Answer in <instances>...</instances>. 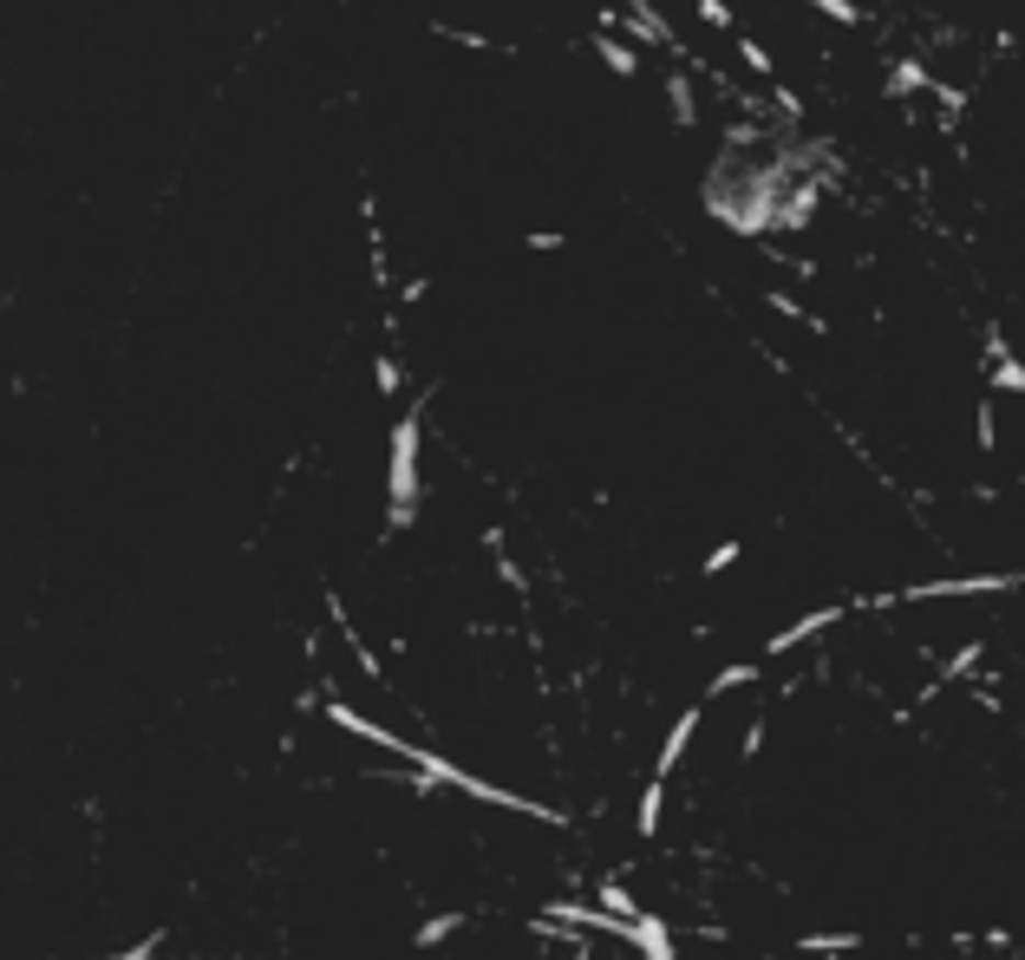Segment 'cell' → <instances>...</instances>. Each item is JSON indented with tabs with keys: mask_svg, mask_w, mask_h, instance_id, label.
Masks as SVG:
<instances>
[{
	"mask_svg": "<svg viewBox=\"0 0 1025 960\" xmlns=\"http://www.w3.org/2000/svg\"><path fill=\"white\" fill-rule=\"evenodd\" d=\"M418 517H425V399H412L385 431V537L418 530Z\"/></svg>",
	"mask_w": 1025,
	"mask_h": 960,
	"instance_id": "obj_1",
	"label": "cell"
},
{
	"mask_svg": "<svg viewBox=\"0 0 1025 960\" xmlns=\"http://www.w3.org/2000/svg\"><path fill=\"white\" fill-rule=\"evenodd\" d=\"M856 614V601H823V608H810V614H797V621H784L777 634H770L765 647H758V660H784V654H797V647H810L816 634H830V628H843Z\"/></svg>",
	"mask_w": 1025,
	"mask_h": 960,
	"instance_id": "obj_2",
	"label": "cell"
},
{
	"mask_svg": "<svg viewBox=\"0 0 1025 960\" xmlns=\"http://www.w3.org/2000/svg\"><path fill=\"white\" fill-rule=\"evenodd\" d=\"M706 712H712V705H706V699H692V705L666 725V738H660V752H653V771H646V778H660V784H673V778H679V765H686V752H692V738H699Z\"/></svg>",
	"mask_w": 1025,
	"mask_h": 960,
	"instance_id": "obj_3",
	"label": "cell"
},
{
	"mask_svg": "<svg viewBox=\"0 0 1025 960\" xmlns=\"http://www.w3.org/2000/svg\"><path fill=\"white\" fill-rule=\"evenodd\" d=\"M856 948H869L863 928H810V935H790V955H810V960H843V955H856Z\"/></svg>",
	"mask_w": 1025,
	"mask_h": 960,
	"instance_id": "obj_4",
	"label": "cell"
},
{
	"mask_svg": "<svg viewBox=\"0 0 1025 960\" xmlns=\"http://www.w3.org/2000/svg\"><path fill=\"white\" fill-rule=\"evenodd\" d=\"M471 922H477L471 908H444V915H425V922L412 928V948H418V955H438V948H451V941H458V935H464Z\"/></svg>",
	"mask_w": 1025,
	"mask_h": 960,
	"instance_id": "obj_5",
	"label": "cell"
},
{
	"mask_svg": "<svg viewBox=\"0 0 1025 960\" xmlns=\"http://www.w3.org/2000/svg\"><path fill=\"white\" fill-rule=\"evenodd\" d=\"M765 667L770 660H732V667H719L712 680H706V705H719V699H732V692H752V686H765Z\"/></svg>",
	"mask_w": 1025,
	"mask_h": 960,
	"instance_id": "obj_6",
	"label": "cell"
},
{
	"mask_svg": "<svg viewBox=\"0 0 1025 960\" xmlns=\"http://www.w3.org/2000/svg\"><path fill=\"white\" fill-rule=\"evenodd\" d=\"M660 823H666V784H660V778H646L641 798H634V836H641V843H653V836H660Z\"/></svg>",
	"mask_w": 1025,
	"mask_h": 960,
	"instance_id": "obj_7",
	"label": "cell"
},
{
	"mask_svg": "<svg viewBox=\"0 0 1025 960\" xmlns=\"http://www.w3.org/2000/svg\"><path fill=\"white\" fill-rule=\"evenodd\" d=\"M765 738H770V712H752V725L739 732V765H758L765 758Z\"/></svg>",
	"mask_w": 1025,
	"mask_h": 960,
	"instance_id": "obj_8",
	"label": "cell"
},
{
	"mask_svg": "<svg viewBox=\"0 0 1025 960\" xmlns=\"http://www.w3.org/2000/svg\"><path fill=\"white\" fill-rule=\"evenodd\" d=\"M739 555H745V543H739V537H725V543H712V549H706V562H699V575L712 581V575H725V568L739 562Z\"/></svg>",
	"mask_w": 1025,
	"mask_h": 960,
	"instance_id": "obj_9",
	"label": "cell"
},
{
	"mask_svg": "<svg viewBox=\"0 0 1025 960\" xmlns=\"http://www.w3.org/2000/svg\"><path fill=\"white\" fill-rule=\"evenodd\" d=\"M157 948H164V928H150L144 941H131V948H119V955H92V960H157Z\"/></svg>",
	"mask_w": 1025,
	"mask_h": 960,
	"instance_id": "obj_10",
	"label": "cell"
},
{
	"mask_svg": "<svg viewBox=\"0 0 1025 960\" xmlns=\"http://www.w3.org/2000/svg\"><path fill=\"white\" fill-rule=\"evenodd\" d=\"M666 960H679V955H666Z\"/></svg>",
	"mask_w": 1025,
	"mask_h": 960,
	"instance_id": "obj_11",
	"label": "cell"
}]
</instances>
